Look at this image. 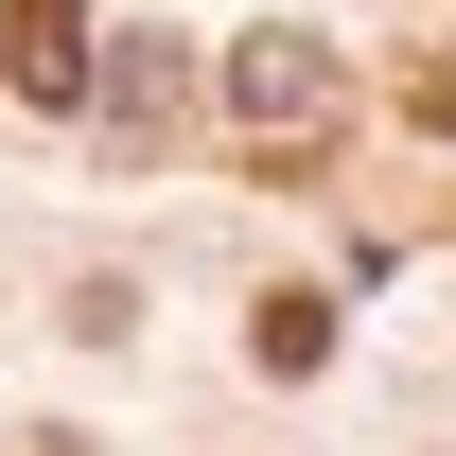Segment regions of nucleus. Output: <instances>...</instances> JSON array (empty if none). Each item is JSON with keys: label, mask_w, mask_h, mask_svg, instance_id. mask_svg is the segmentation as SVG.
<instances>
[{"label": "nucleus", "mask_w": 456, "mask_h": 456, "mask_svg": "<svg viewBox=\"0 0 456 456\" xmlns=\"http://www.w3.org/2000/svg\"><path fill=\"white\" fill-rule=\"evenodd\" d=\"M334 123H351V70L316 53V36H246V53H228V141H246L264 175H281V159H316Z\"/></svg>", "instance_id": "1"}, {"label": "nucleus", "mask_w": 456, "mask_h": 456, "mask_svg": "<svg viewBox=\"0 0 456 456\" xmlns=\"http://www.w3.org/2000/svg\"><path fill=\"white\" fill-rule=\"evenodd\" d=\"M0 70L36 106H88V0H0Z\"/></svg>", "instance_id": "2"}, {"label": "nucleus", "mask_w": 456, "mask_h": 456, "mask_svg": "<svg viewBox=\"0 0 456 456\" xmlns=\"http://www.w3.org/2000/svg\"><path fill=\"white\" fill-rule=\"evenodd\" d=\"M264 369H334V298H316V281L264 298Z\"/></svg>", "instance_id": "3"}]
</instances>
